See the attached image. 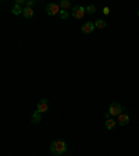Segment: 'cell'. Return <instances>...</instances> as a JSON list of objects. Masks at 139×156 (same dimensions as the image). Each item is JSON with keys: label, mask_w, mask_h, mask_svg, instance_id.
<instances>
[{"label": "cell", "mask_w": 139, "mask_h": 156, "mask_svg": "<svg viewBox=\"0 0 139 156\" xmlns=\"http://www.w3.org/2000/svg\"><path fill=\"white\" fill-rule=\"evenodd\" d=\"M65 151H67V144H65L64 141L57 140L50 145V152H52L53 155L60 156V155H63V153H65Z\"/></svg>", "instance_id": "6da1fadb"}, {"label": "cell", "mask_w": 139, "mask_h": 156, "mask_svg": "<svg viewBox=\"0 0 139 156\" xmlns=\"http://www.w3.org/2000/svg\"><path fill=\"white\" fill-rule=\"evenodd\" d=\"M60 11H61V7H60V4H57V3H50V4H47L46 6V13L49 16H57V14H60Z\"/></svg>", "instance_id": "7a4b0ae2"}, {"label": "cell", "mask_w": 139, "mask_h": 156, "mask_svg": "<svg viewBox=\"0 0 139 156\" xmlns=\"http://www.w3.org/2000/svg\"><path fill=\"white\" fill-rule=\"evenodd\" d=\"M85 13H86V10L82 7V6H75V7L72 8V17H74V18H77V20L84 18Z\"/></svg>", "instance_id": "3957f363"}, {"label": "cell", "mask_w": 139, "mask_h": 156, "mask_svg": "<svg viewBox=\"0 0 139 156\" xmlns=\"http://www.w3.org/2000/svg\"><path fill=\"white\" fill-rule=\"evenodd\" d=\"M121 110H123V107H121L118 103L113 102V103L110 105V110H108V113H110V116H120V114H121Z\"/></svg>", "instance_id": "277c9868"}, {"label": "cell", "mask_w": 139, "mask_h": 156, "mask_svg": "<svg viewBox=\"0 0 139 156\" xmlns=\"http://www.w3.org/2000/svg\"><path fill=\"white\" fill-rule=\"evenodd\" d=\"M47 110H49V102H47V99H42V101L38 103L36 112H39V113L42 114V113H46Z\"/></svg>", "instance_id": "5b68a950"}, {"label": "cell", "mask_w": 139, "mask_h": 156, "mask_svg": "<svg viewBox=\"0 0 139 156\" xmlns=\"http://www.w3.org/2000/svg\"><path fill=\"white\" fill-rule=\"evenodd\" d=\"M95 24L93 23H85L84 25H82V28H81V31L84 32V34H92L93 31H95Z\"/></svg>", "instance_id": "8992f818"}, {"label": "cell", "mask_w": 139, "mask_h": 156, "mask_svg": "<svg viewBox=\"0 0 139 156\" xmlns=\"http://www.w3.org/2000/svg\"><path fill=\"white\" fill-rule=\"evenodd\" d=\"M118 123H120V125H127L129 123V116L127 113H121L118 116Z\"/></svg>", "instance_id": "52a82bcc"}, {"label": "cell", "mask_w": 139, "mask_h": 156, "mask_svg": "<svg viewBox=\"0 0 139 156\" xmlns=\"http://www.w3.org/2000/svg\"><path fill=\"white\" fill-rule=\"evenodd\" d=\"M22 16L25 17V18H32V17H33V10H32V7H25L24 8Z\"/></svg>", "instance_id": "ba28073f"}, {"label": "cell", "mask_w": 139, "mask_h": 156, "mask_svg": "<svg viewBox=\"0 0 139 156\" xmlns=\"http://www.w3.org/2000/svg\"><path fill=\"white\" fill-rule=\"evenodd\" d=\"M24 13V8L20 6V4H14V7H13V14L14 16H20V14H22Z\"/></svg>", "instance_id": "9c48e42d"}, {"label": "cell", "mask_w": 139, "mask_h": 156, "mask_svg": "<svg viewBox=\"0 0 139 156\" xmlns=\"http://www.w3.org/2000/svg\"><path fill=\"white\" fill-rule=\"evenodd\" d=\"M116 124L117 123L113 118H107V120H106V128H107V130H113V128L116 127Z\"/></svg>", "instance_id": "30bf717a"}, {"label": "cell", "mask_w": 139, "mask_h": 156, "mask_svg": "<svg viewBox=\"0 0 139 156\" xmlns=\"http://www.w3.org/2000/svg\"><path fill=\"white\" fill-rule=\"evenodd\" d=\"M60 7H61V10H67V8H70V6H71V3H70V0H61L60 3Z\"/></svg>", "instance_id": "8fae6325"}, {"label": "cell", "mask_w": 139, "mask_h": 156, "mask_svg": "<svg viewBox=\"0 0 139 156\" xmlns=\"http://www.w3.org/2000/svg\"><path fill=\"white\" fill-rule=\"evenodd\" d=\"M31 121L33 123V124H38L39 121H40V113H39V112H35V113H33Z\"/></svg>", "instance_id": "7c38bea8"}, {"label": "cell", "mask_w": 139, "mask_h": 156, "mask_svg": "<svg viewBox=\"0 0 139 156\" xmlns=\"http://www.w3.org/2000/svg\"><path fill=\"white\" fill-rule=\"evenodd\" d=\"M95 27L99 28V29H103V28H106V21H103V20H97V21L95 23Z\"/></svg>", "instance_id": "4fadbf2b"}, {"label": "cell", "mask_w": 139, "mask_h": 156, "mask_svg": "<svg viewBox=\"0 0 139 156\" xmlns=\"http://www.w3.org/2000/svg\"><path fill=\"white\" fill-rule=\"evenodd\" d=\"M85 10H86V13H88V14H95V11H96V6L91 4V6H88Z\"/></svg>", "instance_id": "5bb4252c"}, {"label": "cell", "mask_w": 139, "mask_h": 156, "mask_svg": "<svg viewBox=\"0 0 139 156\" xmlns=\"http://www.w3.org/2000/svg\"><path fill=\"white\" fill-rule=\"evenodd\" d=\"M60 18H61V20H67V18H68V11H67V10H61V11H60Z\"/></svg>", "instance_id": "9a60e30c"}, {"label": "cell", "mask_w": 139, "mask_h": 156, "mask_svg": "<svg viewBox=\"0 0 139 156\" xmlns=\"http://www.w3.org/2000/svg\"><path fill=\"white\" fill-rule=\"evenodd\" d=\"M103 14L108 16V14H110V8H108V7H104V8H103Z\"/></svg>", "instance_id": "2e32d148"}, {"label": "cell", "mask_w": 139, "mask_h": 156, "mask_svg": "<svg viewBox=\"0 0 139 156\" xmlns=\"http://www.w3.org/2000/svg\"><path fill=\"white\" fill-rule=\"evenodd\" d=\"M35 4V1L33 0H31V1H27V7H31V6H33Z\"/></svg>", "instance_id": "e0dca14e"}, {"label": "cell", "mask_w": 139, "mask_h": 156, "mask_svg": "<svg viewBox=\"0 0 139 156\" xmlns=\"http://www.w3.org/2000/svg\"><path fill=\"white\" fill-rule=\"evenodd\" d=\"M138 16H139V10H138Z\"/></svg>", "instance_id": "ac0fdd59"}]
</instances>
